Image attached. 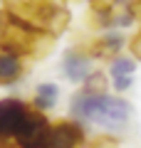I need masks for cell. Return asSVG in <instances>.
I'll list each match as a JSON object with an SVG mask.
<instances>
[{"label":"cell","instance_id":"6da1fadb","mask_svg":"<svg viewBox=\"0 0 141 148\" xmlns=\"http://www.w3.org/2000/svg\"><path fill=\"white\" fill-rule=\"evenodd\" d=\"M69 116L72 121L87 126H97L109 136L124 133L134 119V106L124 96L114 94H87L79 89L69 101Z\"/></svg>","mask_w":141,"mask_h":148},{"label":"cell","instance_id":"7a4b0ae2","mask_svg":"<svg viewBox=\"0 0 141 148\" xmlns=\"http://www.w3.org/2000/svg\"><path fill=\"white\" fill-rule=\"evenodd\" d=\"M55 37L42 32L27 15L15 10H0V52L17 57H40L47 52Z\"/></svg>","mask_w":141,"mask_h":148},{"label":"cell","instance_id":"3957f363","mask_svg":"<svg viewBox=\"0 0 141 148\" xmlns=\"http://www.w3.org/2000/svg\"><path fill=\"white\" fill-rule=\"evenodd\" d=\"M27 15L42 32H47L50 37H57L64 27L69 25V12L67 8H62L55 0H35L30 8V12H22Z\"/></svg>","mask_w":141,"mask_h":148},{"label":"cell","instance_id":"277c9868","mask_svg":"<svg viewBox=\"0 0 141 148\" xmlns=\"http://www.w3.org/2000/svg\"><path fill=\"white\" fill-rule=\"evenodd\" d=\"M87 138H89L87 128L82 123L64 119V121L50 123V131H47L40 148H82L87 143Z\"/></svg>","mask_w":141,"mask_h":148},{"label":"cell","instance_id":"5b68a950","mask_svg":"<svg viewBox=\"0 0 141 148\" xmlns=\"http://www.w3.org/2000/svg\"><path fill=\"white\" fill-rule=\"evenodd\" d=\"M32 106L17 96H5L0 99V141H10L17 136L25 119L30 116Z\"/></svg>","mask_w":141,"mask_h":148},{"label":"cell","instance_id":"8992f818","mask_svg":"<svg viewBox=\"0 0 141 148\" xmlns=\"http://www.w3.org/2000/svg\"><path fill=\"white\" fill-rule=\"evenodd\" d=\"M47 131H50V119H47V114H40V111L32 109L30 116L22 123V128L17 131L15 143L20 148H40L42 141H45V136H47Z\"/></svg>","mask_w":141,"mask_h":148},{"label":"cell","instance_id":"52a82bcc","mask_svg":"<svg viewBox=\"0 0 141 148\" xmlns=\"http://www.w3.org/2000/svg\"><path fill=\"white\" fill-rule=\"evenodd\" d=\"M92 72H94L92 69V57L87 54L84 47H72V49L64 52V57H62V74H64L67 82L82 84Z\"/></svg>","mask_w":141,"mask_h":148},{"label":"cell","instance_id":"ba28073f","mask_svg":"<svg viewBox=\"0 0 141 148\" xmlns=\"http://www.w3.org/2000/svg\"><path fill=\"white\" fill-rule=\"evenodd\" d=\"M124 45H126V37L121 32L106 30V32H102L99 37H94L92 42L87 45V54L92 59H106V62H111L114 57L121 54Z\"/></svg>","mask_w":141,"mask_h":148},{"label":"cell","instance_id":"9c48e42d","mask_svg":"<svg viewBox=\"0 0 141 148\" xmlns=\"http://www.w3.org/2000/svg\"><path fill=\"white\" fill-rule=\"evenodd\" d=\"M134 72H136V59L134 57H114L109 62V79L116 94H124L134 86Z\"/></svg>","mask_w":141,"mask_h":148},{"label":"cell","instance_id":"30bf717a","mask_svg":"<svg viewBox=\"0 0 141 148\" xmlns=\"http://www.w3.org/2000/svg\"><path fill=\"white\" fill-rule=\"evenodd\" d=\"M25 77V59L10 52H0V86H12Z\"/></svg>","mask_w":141,"mask_h":148},{"label":"cell","instance_id":"8fae6325","mask_svg":"<svg viewBox=\"0 0 141 148\" xmlns=\"http://www.w3.org/2000/svg\"><path fill=\"white\" fill-rule=\"evenodd\" d=\"M59 101V86L52 84V82H42L37 84L35 89V96H32V109L40 111V114H47V111H52Z\"/></svg>","mask_w":141,"mask_h":148},{"label":"cell","instance_id":"7c38bea8","mask_svg":"<svg viewBox=\"0 0 141 148\" xmlns=\"http://www.w3.org/2000/svg\"><path fill=\"white\" fill-rule=\"evenodd\" d=\"M82 91H87V94H109V77L104 72L94 69L87 79L82 82Z\"/></svg>","mask_w":141,"mask_h":148},{"label":"cell","instance_id":"4fadbf2b","mask_svg":"<svg viewBox=\"0 0 141 148\" xmlns=\"http://www.w3.org/2000/svg\"><path fill=\"white\" fill-rule=\"evenodd\" d=\"M82 148H121V143H119L116 136L99 133V136H94V138H87V143H84Z\"/></svg>","mask_w":141,"mask_h":148},{"label":"cell","instance_id":"5bb4252c","mask_svg":"<svg viewBox=\"0 0 141 148\" xmlns=\"http://www.w3.org/2000/svg\"><path fill=\"white\" fill-rule=\"evenodd\" d=\"M8 5V10H15V12H25V8H32L35 0H3Z\"/></svg>","mask_w":141,"mask_h":148},{"label":"cell","instance_id":"9a60e30c","mask_svg":"<svg viewBox=\"0 0 141 148\" xmlns=\"http://www.w3.org/2000/svg\"><path fill=\"white\" fill-rule=\"evenodd\" d=\"M129 49H131V54H134V59H141V30L136 32L134 37H131V42H129Z\"/></svg>","mask_w":141,"mask_h":148}]
</instances>
